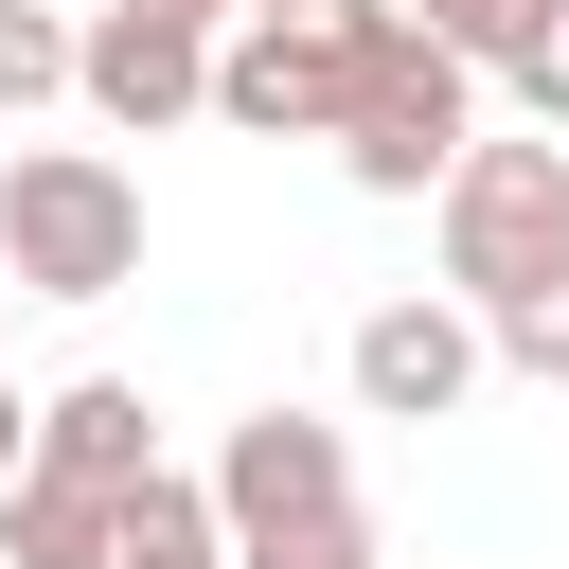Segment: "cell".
Masks as SVG:
<instances>
[{"label": "cell", "instance_id": "3957f363", "mask_svg": "<svg viewBox=\"0 0 569 569\" xmlns=\"http://www.w3.org/2000/svg\"><path fill=\"white\" fill-rule=\"evenodd\" d=\"M0 267L36 302H124L142 284V178L107 142H18L0 160Z\"/></svg>", "mask_w": 569, "mask_h": 569}, {"label": "cell", "instance_id": "8fae6325", "mask_svg": "<svg viewBox=\"0 0 569 569\" xmlns=\"http://www.w3.org/2000/svg\"><path fill=\"white\" fill-rule=\"evenodd\" d=\"M71 53H89V36H71L53 0H0V107H53V89H71Z\"/></svg>", "mask_w": 569, "mask_h": 569}, {"label": "cell", "instance_id": "277c9868", "mask_svg": "<svg viewBox=\"0 0 569 569\" xmlns=\"http://www.w3.org/2000/svg\"><path fill=\"white\" fill-rule=\"evenodd\" d=\"M462 142H480V53L427 36V18L391 0L373 71H356V107H338V178H356V196H445Z\"/></svg>", "mask_w": 569, "mask_h": 569}, {"label": "cell", "instance_id": "9a60e30c", "mask_svg": "<svg viewBox=\"0 0 569 569\" xmlns=\"http://www.w3.org/2000/svg\"><path fill=\"white\" fill-rule=\"evenodd\" d=\"M36 480V409H18V373H0V498Z\"/></svg>", "mask_w": 569, "mask_h": 569}, {"label": "cell", "instance_id": "4fadbf2b", "mask_svg": "<svg viewBox=\"0 0 569 569\" xmlns=\"http://www.w3.org/2000/svg\"><path fill=\"white\" fill-rule=\"evenodd\" d=\"M498 356H516L533 391H569V284H533V302H498Z\"/></svg>", "mask_w": 569, "mask_h": 569}, {"label": "cell", "instance_id": "8992f818", "mask_svg": "<svg viewBox=\"0 0 569 569\" xmlns=\"http://www.w3.org/2000/svg\"><path fill=\"white\" fill-rule=\"evenodd\" d=\"M71 89H89V124L160 142V124H196V107H213V18H160V0H107V18H89V53H71Z\"/></svg>", "mask_w": 569, "mask_h": 569}, {"label": "cell", "instance_id": "7a4b0ae2", "mask_svg": "<svg viewBox=\"0 0 569 569\" xmlns=\"http://www.w3.org/2000/svg\"><path fill=\"white\" fill-rule=\"evenodd\" d=\"M373 36H391V0H231V18H213V124H249V142H338Z\"/></svg>", "mask_w": 569, "mask_h": 569}, {"label": "cell", "instance_id": "5b68a950", "mask_svg": "<svg viewBox=\"0 0 569 569\" xmlns=\"http://www.w3.org/2000/svg\"><path fill=\"white\" fill-rule=\"evenodd\" d=\"M427 213H445V284H462L480 320L533 302V284H569V142H498V124H480Z\"/></svg>", "mask_w": 569, "mask_h": 569}, {"label": "cell", "instance_id": "ba28073f", "mask_svg": "<svg viewBox=\"0 0 569 569\" xmlns=\"http://www.w3.org/2000/svg\"><path fill=\"white\" fill-rule=\"evenodd\" d=\"M36 462H71V480H107V498H142V480H160V409H142L124 373H71V391L36 409Z\"/></svg>", "mask_w": 569, "mask_h": 569}, {"label": "cell", "instance_id": "5bb4252c", "mask_svg": "<svg viewBox=\"0 0 569 569\" xmlns=\"http://www.w3.org/2000/svg\"><path fill=\"white\" fill-rule=\"evenodd\" d=\"M409 18H427V36H462V53H480V71H498V53H516V36H533V18H551V0H409Z\"/></svg>", "mask_w": 569, "mask_h": 569}, {"label": "cell", "instance_id": "30bf717a", "mask_svg": "<svg viewBox=\"0 0 569 569\" xmlns=\"http://www.w3.org/2000/svg\"><path fill=\"white\" fill-rule=\"evenodd\" d=\"M124 569H249V551H231L213 480H142V498H124Z\"/></svg>", "mask_w": 569, "mask_h": 569}, {"label": "cell", "instance_id": "2e32d148", "mask_svg": "<svg viewBox=\"0 0 569 569\" xmlns=\"http://www.w3.org/2000/svg\"><path fill=\"white\" fill-rule=\"evenodd\" d=\"M18 302H36V284H18V267H0V320H18Z\"/></svg>", "mask_w": 569, "mask_h": 569}, {"label": "cell", "instance_id": "e0dca14e", "mask_svg": "<svg viewBox=\"0 0 569 569\" xmlns=\"http://www.w3.org/2000/svg\"><path fill=\"white\" fill-rule=\"evenodd\" d=\"M160 18H231V0H160Z\"/></svg>", "mask_w": 569, "mask_h": 569}, {"label": "cell", "instance_id": "7c38bea8", "mask_svg": "<svg viewBox=\"0 0 569 569\" xmlns=\"http://www.w3.org/2000/svg\"><path fill=\"white\" fill-rule=\"evenodd\" d=\"M498 89H516V107H533V124L569 142V0H551V18H533V36L498 53Z\"/></svg>", "mask_w": 569, "mask_h": 569}, {"label": "cell", "instance_id": "9c48e42d", "mask_svg": "<svg viewBox=\"0 0 569 569\" xmlns=\"http://www.w3.org/2000/svg\"><path fill=\"white\" fill-rule=\"evenodd\" d=\"M0 551H18V569H124V498L71 480V462H36V480L0 498Z\"/></svg>", "mask_w": 569, "mask_h": 569}, {"label": "cell", "instance_id": "52a82bcc", "mask_svg": "<svg viewBox=\"0 0 569 569\" xmlns=\"http://www.w3.org/2000/svg\"><path fill=\"white\" fill-rule=\"evenodd\" d=\"M480 356H498V320L445 284V302H373L356 320V409L373 427H445L462 391H480Z\"/></svg>", "mask_w": 569, "mask_h": 569}, {"label": "cell", "instance_id": "6da1fadb", "mask_svg": "<svg viewBox=\"0 0 569 569\" xmlns=\"http://www.w3.org/2000/svg\"><path fill=\"white\" fill-rule=\"evenodd\" d=\"M213 516L249 569H373V498H356V445L320 409H249L213 445Z\"/></svg>", "mask_w": 569, "mask_h": 569}]
</instances>
